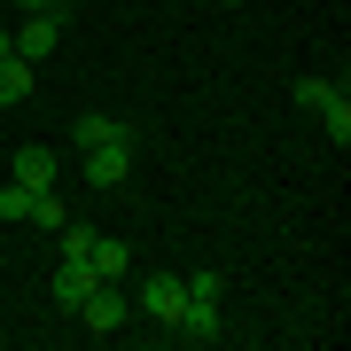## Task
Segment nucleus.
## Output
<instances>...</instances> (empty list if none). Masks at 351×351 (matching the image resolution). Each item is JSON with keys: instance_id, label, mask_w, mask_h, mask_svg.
I'll return each mask as SVG.
<instances>
[{"instance_id": "nucleus-1", "label": "nucleus", "mask_w": 351, "mask_h": 351, "mask_svg": "<svg viewBox=\"0 0 351 351\" xmlns=\"http://www.w3.org/2000/svg\"><path fill=\"white\" fill-rule=\"evenodd\" d=\"M180 289H188V304H180V320H172V336H188V343H211L219 336V274H211V265H195V274L188 281H180Z\"/></svg>"}, {"instance_id": "nucleus-2", "label": "nucleus", "mask_w": 351, "mask_h": 351, "mask_svg": "<svg viewBox=\"0 0 351 351\" xmlns=\"http://www.w3.org/2000/svg\"><path fill=\"white\" fill-rule=\"evenodd\" d=\"M78 320H86V336H117V328L133 320V304L117 297L110 281H94V289H86V304H78Z\"/></svg>"}, {"instance_id": "nucleus-3", "label": "nucleus", "mask_w": 351, "mask_h": 351, "mask_svg": "<svg viewBox=\"0 0 351 351\" xmlns=\"http://www.w3.org/2000/svg\"><path fill=\"white\" fill-rule=\"evenodd\" d=\"M133 304H141V313H149L156 328H172V320H180V304H188V289H180V274H149Z\"/></svg>"}, {"instance_id": "nucleus-4", "label": "nucleus", "mask_w": 351, "mask_h": 351, "mask_svg": "<svg viewBox=\"0 0 351 351\" xmlns=\"http://www.w3.org/2000/svg\"><path fill=\"white\" fill-rule=\"evenodd\" d=\"M86 156V180L94 188H117V180L133 172V141H94V149H78Z\"/></svg>"}, {"instance_id": "nucleus-5", "label": "nucleus", "mask_w": 351, "mask_h": 351, "mask_svg": "<svg viewBox=\"0 0 351 351\" xmlns=\"http://www.w3.org/2000/svg\"><path fill=\"white\" fill-rule=\"evenodd\" d=\"M55 47H63V16H24V24H16V55H24V63H47Z\"/></svg>"}, {"instance_id": "nucleus-6", "label": "nucleus", "mask_w": 351, "mask_h": 351, "mask_svg": "<svg viewBox=\"0 0 351 351\" xmlns=\"http://www.w3.org/2000/svg\"><path fill=\"white\" fill-rule=\"evenodd\" d=\"M55 172H63V164H55V149H39V141H24V149H16V164H8L16 188H55Z\"/></svg>"}, {"instance_id": "nucleus-7", "label": "nucleus", "mask_w": 351, "mask_h": 351, "mask_svg": "<svg viewBox=\"0 0 351 351\" xmlns=\"http://www.w3.org/2000/svg\"><path fill=\"white\" fill-rule=\"evenodd\" d=\"M94 281H101V274H94L86 258H63V265H55V281H47V289H55V304H63V313H78Z\"/></svg>"}, {"instance_id": "nucleus-8", "label": "nucleus", "mask_w": 351, "mask_h": 351, "mask_svg": "<svg viewBox=\"0 0 351 351\" xmlns=\"http://www.w3.org/2000/svg\"><path fill=\"white\" fill-rule=\"evenodd\" d=\"M86 265H94L101 281H125V274H133V250H125V242H110V234H94V250H86Z\"/></svg>"}, {"instance_id": "nucleus-9", "label": "nucleus", "mask_w": 351, "mask_h": 351, "mask_svg": "<svg viewBox=\"0 0 351 351\" xmlns=\"http://www.w3.org/2000/svg\"><path fill=\"white\" fill-rule=\"evenodd\" d=\"M24 94H32V63H24V55H0V110L24 101Z\"/></svg>"}, {"instance_id": "nucleus-10", "label": "nucleus", "mask_w": 351, "mask_h": 351, "mask_svg": "<svg viewBox=\"0 0 351 351\" xmlns=\"http://www.w3.org/2000/svg\"><path fill=\"white\" fill-rule=\"evenodd\" d=\"M320 125H328V141H336V149L351 141V101H343V86H336V94L320 101Z\"/></svg>"}, {"instance_id": "nucleus-11", "label": "nucleus", "mask_w": 351, "mask_h": 351, "mask_svg": "<svg viewBox=\"0 0 351 351\" xmlns=\"http://www.w3.org/2000/svg\"><path fill=\"white\" fill-rule=\"evenodd\" d=\"M24 219H32V226H63V195H55V188H32Z\"/></svg>"}, {"instance_id": "nucleus-12", "label": "nucleus", "mask_w": 351, "mask_h": 351, "mask_svg": "<svg viewBox=\"0 0 351 351\" xmlns=\"http://www.w3.org/2000/svg\"><path fill=\"white\" fill-rule=\"evenodd\" d=\"M94 250V226H63V258H86Z\"/></svg>"}, {"instance_id": "nucleus-13", "label": "nucleus", "mask_w": 351, "mask_h": 351, "mask_svg": "<svg viewBox=\"0 0 351 351\" xmlns=\"http://www.w3.org/2000/svg\"><path fill=\"white\" fill-rule=\"evenodd\" d=\"M24 203H32V188H16V180H8V188H0V219H24Z\"/></svg>"}, {"instance_id": "nucleus-14", "label": "nucleus", "mask_w": 351, "mask_h": 351, "mask_svg": "<svg viewBox=\"0 0 351 351\" xmlns=\"http://www.w3.org/2000/svg\"><path fill=\"white\" fill-rule=\"evenodd\" d=\"M328 94H336V86H328V78H297V101H304V110H320Z\"/></svg>"}, {"instance_id": "nucleus-15", "label": "nucleus", "mask_w": 351, "mask_h": 351, "mask_svg": "<svg viewBox=\"0 0 351 351\" xmlns=\"http://www.w3.org/2000/svg\"><path fill=\"white\" fill-rule=\"evenodd\" d=\"M24 16H71V0H24Z\"/></svg>"}, {"instance_id": "nucleus-16", "label": "nucleus", "mask_w": 351, "mask_h": 351, "mask_svg": "<svg viewBox=\"0 0 351 351\" xmlns=\"http://www.w3.org/2000/svg\"><path fill=\"white\" fill-rule=\"evenodd\" d=\"M0 55H16V32H8V24H0Z\"/></svg>"}, {"instance_id": "nucleus-17", "label": "nucleus", "mask_w": 351, "mask_h": 351, "mask_svg": "<svg viewBox=\"0 0 351 351\" xmlns=\"http://www.w3.org/2000/svg\"><path fill=\"white\" fill-rule=\"evenodd\" d=\"M226 8H242V0H226Z\"/></svg>"}, {"instance_id": "nucleus-18", "label": "nucleus", "mask_w": 351, "mask_h": 351, "mask_svg": "<svg viewBox=\"0 0 351 351\" xmlns=\"http://www.w3.org/2000/svg\"><path fill=\"white\" fill-rule=\"evenodd\" d=\"M16 8H24V0H16Z\"/></svg>"}]
</instances>
